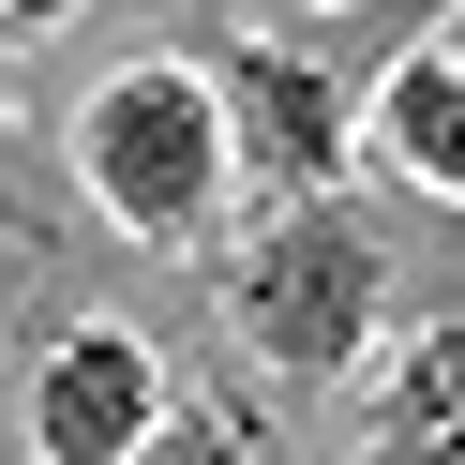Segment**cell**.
I'll list each match as a JSON object with an SVG mask.
<instances>
[{
  "label": "cell",
  "mask_w": 465,
  "mask_h": 465,
  "mask_svg": "<svg viewBox=\"0 0 465 465\" xmlns=\"http://www.w3.org/2000/svg\"><path fill=\"white\" fill-rule=\"evenodd\" d=\"M211 91H225V135L271 165V195H315V181L345 165V105H331V75H315V61H285V45H241Z\"/></svg>",
  "instance_id": "cell-4"
},
{
  "label": "cell",
  "mask_w": 465,
  "mask_h": 465,
  "mask_svg": "<svg viewBox=\"0 0 465 465\" xmlns=\"http://www.w3.org/2000/svg\"><path fill=\"white\" fill-rule=\"evenodd\" d=\"M241 345L271 375H361V345H375V241L331 195L271 211V241L241 255Z\"/></svg>",
  "instance_id": "cell-2"
},
{
  "label": "cell",
  "mask_w": 465,
  "mask_h": 465,
  "mask_svg": "<svg viewBox=\"0 0 465 465\" xmlns=\"http://www.w3.org/2000/svg\"><path fill=\"white\" fill-rule=\"evenodd\" d=\"M375 151H391L420 195L465 211V61H450V45H405V61L375 75Z\"/></svg>",
  "instance_id": "cell-6"
},
{
  "label": "cell",
  "mask_w": 465,
  "mask_h": 465,
  "mask_svg": "<svg viewBox=\"0 0 465 465\" xmlns=\"http://www.w3.org/2000/svg\"><path fill=\"white\" fill-rule=\"evenodd\" d=\"M135 465H241V435H225V420H181V405H165V420H151V450H135Z\"/></svg>",
  "instance_id": "cell-7"
},
{
  "label": "cell",
  "mask_w": 465,
  "mask_h": 465,
  "mask_svg": "<svg viewBox=\"0 0 465 465\" xmlns=\"http://www.w3.org/2000/svg\"><path fill=\"white\" fill-rule=\"evenodd\" d=\"M225 165H241V135H225V91L195 61H121L91 105H75V181H91V211L121 225V241H151V255L211 241Z\"/></svg>",
  "instance_id": "cell-1"
},
{
  "label": "cell",
  "mask_w": 465,
  "mask_h": 465,
  "mask_svg": "<svg viewBox=\"0 0 465 465\" xmlns=\"http://www.w3.org/2000/svg\"><path fill=\"white\" fill-rule=\"evenodd\" d=\"M61 15H75V0H0V31H61Z\"/></svg>",
  "instance_id": "cell-8"
},
{
  "label": "cell",
  "mask_w": 465,
  "mask_h": 465,
  "mask_svg": "<svg viewBox=\"0 0 465 465\" xmlns=\"http://www.w3.org/2000/svg\"><path fill=\"white\" fill-rule=\"evenodd\" d=\"M151 420H165V361H151L135 331H105V315L31 361V450H45V465H135Z\"/></svg>",
  "instance_id": "cell-3"
},
{
  "label": "cell",
  "mask_w": 465,
  "mask_h": 465,
  "mask_svg": "<svg viewBox=\"0 0 465 465\" xmlns=\"http://www.w3.org/2000/svg\"><path fill=\"white\" fill-rule=\"evenodd\" d=\"M361 465H465V315L391 345V375L361 391Z\"/></svg>",
  "instance_id": "cell-5"
}]
</instances>
